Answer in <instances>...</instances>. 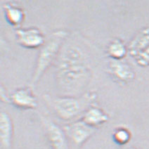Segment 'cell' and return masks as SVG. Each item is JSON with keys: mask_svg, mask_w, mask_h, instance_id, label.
<instances>
[{"mask_svg": "<svg viewBox=\"0 0 149 149\" xmlns=\"http://www.w3.org/2000/svg\"><path fill=\"white\" fill-rule=\"evenodd\" d=\"M56 69V80L65 96H77L90 82L92 70L87 54L77 45L65 46L61 50Z\"/></svg>", "mask_w": 149, "mask_h": 149, "instance_id": "6da1fadb", "label": "cell"}, {"mask_svg": "<svg viewBox=\"0 0 149 149\" xmlns=\"http://www.w3.org/2000/svg\"><path fill=\"white\" fill-rule=\"evenodd\" d=\"M45 101L60 119L71 120L85 113L97 99L94 91H87L77 96H43Z\"/></svg>", "mask_w": 149, "mask_h": 149, "instance_id": "7a4b0ae2", "label": "cell"}, {"mask_svg": "<svg viewBox=\"0 0 149 149\" xmlns=\"http://www.w3.org/2000/svg\"><path fill=\"white\" fill-rule=\"evenodd\" d=\"M66 37V31L58 30L54 32L46 40L37 56L36 64L28 87L33 89L44 73L57 59Z\"/></svg>", "mask_w": 149, "mask_h": 149, "instance_id": "3957f363", "label": "cell"}, {"mask_svg": "<svg viewBox=\"0 0 149 149\" xmlns=\"http://www.w3.org/2000/svg\"><path fill=\"white\" fill-rule=\"evenodd\" d=\"M96 128L84 123L82 120L74 122L64 127L68 141L75 147H80L94 134Z\"/></svg>", "mask_w": 149, "mask_h": 149, "instance_id": "277c9868", "label": "cell"}, {"mask_svg": "<svg viewBox=\"0 0 149 149\" xmlns=\"http://www.w3.org/2000/svg\"><path fill=\"white\" fill-rule=\"evenodd\" d=\"M46 136L52 149H70L65 132L58 125L47 118H42Z\"/></svg>", "mask_w": 149, "mask_h": 149, "instance_id": "5b68a950", "label": "cell"}, {"mask_svg": "<svg viewBox=\"0 0 149 149\" xmlns=\"http://www.w3.org/2000/svg\"><path fill=\"white\" fill-rule=\"evenodd\" d=\"M17 43L27 49H37L45 45L44 34L39 28H17L16 30Z\"/></svg>", "mask_w": 149, "mask_h": 149, "instance_id": "8992f818", "label": "cell"}, {"mask_svg": "<svg viewBox=\"0 0 149 149\" xmlns=\"http://www.w3.org/2000/svg\"><path fill=\"white\" fill-rule=\"evenodd\" d=\"M9 102L21 109H34L37 106V100L33 89L28 87L18 88L9 96Z\"/></svg>", "mask_w": 149, "mask_h": 149, "instance_id": "52a82bcc", "label": "cell"}, {"mask_svg": "<svg viewBox=\"0 0 149 149\" xmlns=\"http://www.w3.org/2000/svg\"><path fill=\"white\" fill-rule=\"evenodd\" d=\"M13 123L11 117L6 112L2 111L0 115V139L3 148H11L13 138Z\"/></svg>", "mask_w": 149, "mask_h": 149, "instance_id": "ba28073f", "label": "cell"}, {"mask_svg": "<svg viewBox=\"0 0 149 149\" xmlns=\"http://www.w3.org/2000/svg\"><path fill=\"white\" fill-rule=\"evenodd\" d=\"M5 18L10 25L18 27L24 21L25 13L21 6L12 2L5 3L3 5Z\"/></svg>", "mask_w": 149, "mask_h": 149, "instance_id": "9c48e42d", "label": "cell"}, {"mask_svg": "<svg viewBox=\"0 0 149 149\" xmlns=\"http://www.w3.org/2000/svg\"><path fill=\"white\" fill-rule=\"evenodd\" d=\"M108 117L102 109L99 107L91 106L83 114L82 120L84 123L96 128L107 122Z\"/></svg>", "mask_w": 149, "mask_h": 149, "instance_id": "30bf717a", "label": "cell"}, {"mask_svg": "<svg viewBox=\"0 0 149 149\" xmlns=\"http://www.w3.org/2000/svg\"><path fill=\"white\" fill-rule=\"evenodd\" d=\"M111 72L122 80H128L133 77V72L127 65L120 63H113L110 65Z\"/></svg>", "mask_w": 149, "mask_h": 149, "instance_id": "8fae6325", "label": "cell"}, {"mask_svg": "<svg viewBox=\"0 0 149 149\" xmlns=\"http://www.w3.org/2000/svg\"><path fill=\"white\" fill-rule=\"evenodd\" d=\"M108 52L113 58H120L124 56L126 52L125 46L119 40H114L108 47Z\"/></svg>", "mask_w": 149, "mask_h": 149, "instance_id": "7c38bea8", "label": "cell"}, {"mask_svg": "<svg viewBox=\"0 0 149 149\" xmlns=\"http://www.w3.org/2000/svg\"><path fill=\"white\" fill-rule=\"evenodd\" d=\"M113 138L115 141L119 144H125L130 141V134L125 129H118L115 132Z\"/></svg>", "mask_w": 149, "mask_h": 149, "instance_id": "4fadbf2b", "label": "cell"}, {"mask_svg": "<svg viewBox=\"0 0 149 149\" xmlns=\"http://www.w3.org/2000/svg\"><path fill=\"white\" fill-rule=\"evenodd\" d=\"M132 149H137V148H132Z\"/></svg>", "mask_w": 149, "mask_h": 149, "instance_id": "5bb4252c", "label": "cell"}]
</instances>
